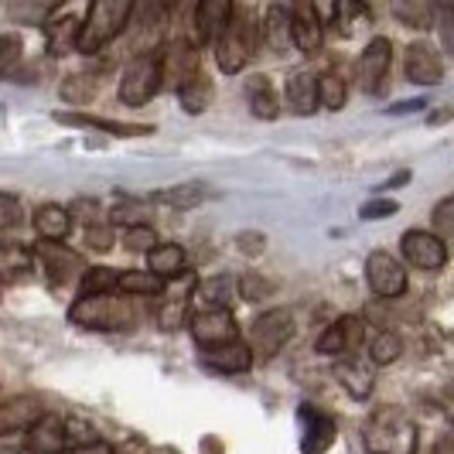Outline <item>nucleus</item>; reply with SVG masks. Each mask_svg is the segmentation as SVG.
I'll use <instances>...</instances> for the list:
<instances>
[{"mask_svg":"<svg viewBox=\"0 0 454 454\" xmlns=\"http://www.w3.org/2000/svg\"><path fill=\"white\" fill-rule=\"evenodd\" d=\"M134 11L137 0H92L86 18L79 24L75 48L86 55H96L99 48H106L114 38L123 35V27L134 21Z\"/></svg>","mask_w":454,"mask_h":454,"instance_id":"nucleus-1","label":"nucleus"},{"mask_svg":"<svg viewBox=\"0 0 454 454\" xmlns=\"http://www.w3.org/2000/svg\"><path fill=\"white\" fill-rule=\"evenodd\" d=\"M420 434L400 407H376L365 420V448L372 454H417Z\"/></svg>","mask_w":454,"mask_h":454,"instance_id":"nucleus-2","label":"nucleus"},{"mask_svg":"<svg viewBox=\"0 0 454 454\" xmlns=\"http://www.w3.org/2000/svg\"><path fill=\"white\" fill-rule=\"evenodd\" d=\"M215 45V62L226 75H236L239 68L253 59V51L260 45V21L250 7H236L229 18L226 31L212 42Z\"/></svg>","mask_w":454,"mask_h":454,"instance_id":"nucleus-3","label":"nucleus"},{"mask_svg":"<svg viewBox=\"0 0 454 454\" xmlns=\"http://www.w3.org/2000/svg\"><path fill=\"white\" fill-rule=\"evenodd\" d=\"M68 321L90 332H123L134 321V304L127 301V294H82L72 308H68Z\"/></svg>","mask_w":454,"mask_h":454,"instance_id":"nucleus-4","label":"nucleus"},{"mask_svg":"<svg viewBox=\"0 0 454 454\" xmlns=\"http://www.w3.org/2000/svg\"><path fill=\"white\" fill-rule=\"evenodd\" d=\"M160 82V59L158 51H140L130 66L123 68V79H120V103L123 106H144L151 103Z\"/></svg>","mask_w":454,"mask_h":454,"instance_id":"nucleus-5","label":"nucleus"},{"mask_svg":"<svg viewBox=\"0 0 454 454\" xmlns=\"http://www.w3.org/2000/svg\"><path fill=\"white\" fill-rule=\"evenodd\" d=\"M294 339V315L291 308H270L263 315L253 318L250 328V348H253V359H273L287 341Z\"/></svg>","mask_w":454,"mask_h":454,"instance_id":"nucleus-6","label":"nucleus"},{"mask_svg":"<svg viewBox=\"0 0 454 454\" xmlns=\"http://www.w3.org/2000/svg\"><path fill=\"white\" fill-rule=\"evenodd\" d=\"M365 284L383 301H396L407 294V270L403 263L387 250H372L365 256Z\"/></svg>","mask_w":454,"mask_h":454,"instance_id":"nucleus-7","label":"nucleus"},{"mask_svg":"<svg viewBox=\"0 0 454 454\" xmlns=\"http://www.w3.org/2000/svg\"><path fill=\"white\" fill-rule=\"evenodd\" d=\"M188 332L199 348H215V345L239 339V325L229 308H205V311L188 315Z\"/></svg>","mask_w":454,"mask_h":454,"instance_id":"nucleus-8","label":"nucleus"},{"mask_svg":"<svg viewBox=\"0 0 454 454\" xmlns=\"http://www.w3.org/2000/svg\"><path fill=\"white\" fill-rule=\"evenodd\" d=\"M400 250H403V260H407L410 267H417V270L437 273L448 263V243L437 232H427V229H410V232H403Z\"/></svg>","mask_w":454,"mask_h":454,"instance_id":"nucleus-9","label":"nucleus"},{"mask_svg":"<svg viewBox=\"0 0 454 454\" xmlns=\"http://www.w3.org/2000/svg\"><path fill=\"white\" fill-rule=\"evenodd\" d=\"M389 66H393V42H389V38H372V42L363 48L359 62H356V79H359L363 92L380 96V92L387 90Z\"/></svg>","mask_w":454,"mask_h":454,"instance_id":"nucleus-10","label":"nucleus"},{"mask_svg":"<svg viewBox=\"0 0 454 454\" xmlns=\"http://www.w3.org/2000/svg\"><path fill=\"white\" fill-rule=\"evenodd\" d=\"M287 21H291V45L301 48L304 55H315L321 42H325V24H321L318 4L315 0H291Z\"/></svg>","mask_w":454,"mask_h":454,"instance_id":"nucleus-11","label":"nucleus"},{"mask_svg":"<svg viewBox=\"0 0 454 454\" xmlns=\"http://www.w3.org/2000/svg\"><path fill=\"white\" fill-rule=\"evenodd\" d=\"M24 451L27 454H66L68 451V427L62 417L42 413L27 431H24Z\"/></svg>","mask_w":454,"mask_h":454,"instance_id":"nucleus-12","label":"nucleus"},{"mask_svg":"<svg viewBox=\"0 0 454 454\" xmlns=\"http://www.w3.org/2000/svg\"><path fill=\"white\" fill-rule=\"evenodd\" d=\"M359 345H365V321L352 318V315L332 321L315 341V348L321 356H352Z\"/></svg>","mask_w":454,"mask_h":454,"instance_id":"nucleus-13","label":"nucleus"},{"mask_svg":"<svg viewBox=\"0 0 454 454\" xmlns=\"http://www.w3.org/2000/svg\"><path fill=\"white\" fill-rule=\"evenodd\" d=\"M403 72L413 86H437L444 82V59L427 42H413L403 51Z\"/></svg>","mask_w":454,"mask_h":454,"instance_id":"nucleus-14","label":"nucleus"},{"mask_svg":"<svg viewBox=\"0 0 454 454\" xmlns=\"http://www.w3.org/2000/svg\"><path fill=\"white\" fill-rule=\"evenodd\" d=\"M297 420H301V454H325L335 444V420L325 410L304 403L297 410Z\"/></svg>","mask_w":454,"mask_h":454,"instance_id":"nucleus-15","label":"nucleus"},{"mask_svg":"<svg viewBox=\"0 0 454 454\" xmlns=\"http://www.w3.org/2000/svg\"><path fill=\"white\" fill-rule=\"evenodd\" d=\"M35 256H38V263H42V270L45 277L55 284V287H62L68 284L75 273L82 270V260L75 256L72 250H66L62 243H48V239H38V247H35Z\"/></svg>","mask_w":454,"mask_h":454,"instance_id":"nucleus-16","label":"nucleus"},{"mask_svg":"<svg viewBox=\"0 0 454 454\" xmlns=\"http://www.w3.org/2000/svg\"><path fill=\"white\" fill-rule=\"evenodd\" d=\"M202 365L223 372V376H243L253 369V348L247 341H226V345H215V348H202Z\"/></svg>","mask_w":454,"mask_h":454,"instance_id":"nucleus-17","label":"nucleus"},{"mask_svg":"<svg viewBox=\"0 0 454 454\" xmlns=\"http://www.w3.org/2000/svg\"><path fill=\"white\" fill-rule=\"evenodd\" d=\"M160 59V82L164 86H182L188 75H195L199 72V55H195V48L188 45V42H171V45L158 51Z\"/></svg>","mask_w":454,"mask_h":454,"instance_id":"nucleus-18","label":"nucleus"},{"mask_svg":"<svg viewBox=\"0 0 454 454\" xmlns=\"http://www.w3.org/2000/svg\"><path fill=\"white\" fill-rule=\"evenodd\" d=\"M42 413H45V403H42L38 396H11V400H0V437L27 431Z\"/></svg>","mask_w":454,"mask_h":454,"instance_id":"nucleus-19","label":"nucleus"},{"mask_svg":"<svg viewBox=\"0 0 454 454\" xmlns=\"http://www.w3.org/2000/svg\"><path fill=\"white\" fill-rule=\"evenodd\" d=\"M232 11H236V0H199L195 4V35H199V42L212 45L226 31Z\"/></svg>","mask_w":454,"mask_h":454,"instance_id":"nucleus-20","label":"nucleus"},{"mask_svg":"<svg viewBox=\"0 0 454 454\" xmlns=\"http://www.w3.org/2000/svg\"><path fill=\"white\" fill-rule=\"evenodd\" d=\"M55 120L66 123V127H86V130H99V134H114V137L154 134L151 123H120V120H106V116H90V114H55Z\"/></svg>","mask_w":454,"mask_h":454,"instance_id":"nucleus-21","label":"nucleus"},{"mask_svg":"<svg viewBox=\"0 0 454 454\" xmlns=\"http://www.w3.org/2000/svg\"><path fill=\"white\" fill-rule=\"evenodd\" d=\"M144 256H147V270L160 277L164 284H171V280L188 273V253L178 243H154Z\"/></svg>","mask_w":454,"mask_h":454,"instance_id":"nucleus-22","label":"nucleus"},{"mask_svg":"<svg viewBox=\"0 0 454 454\" xmlns=\"http://www.w3.org/2000/svg\"><path fill=\"white\" fill-rule=\"evenodd\" d=\"M287 106H291V114L297 116H311L318 110V75L315 72H294L291 79H287Z\"/></svg>","mask_w":454,"mask_h":454,"instance_id":"nucleus-23","label":"nucleus"},{"mask_svg":"<svg viewBox=\"0 0 454 454\" xmlns=\"http://www.w3.org/2000/svg\"><path fill=\"white\" fill-rule=\"evenodd\" d=\"M332 372H335V380L345 387V393H348L352 400H365V396L372 393L376 376H372V369H369L363 359H356V356H341V363L335 365Z\"/></svg>","mask_w":454,"mask_h":454,"instance_id":"nucleus-24","label":"nucleus"},{"mask_svg":"<svg viewBox=\"0 0 454 454\" xmlns=\"http://www.w3.org/2000/svg\"><path fill=\"white\" fill-rule=\"evenodd\" d=\"M232 297H236V277H229V273H215L208 280H199L195 291H192V301H195L199 311H205V308H229Z\"/></svg>","mask_w":454,"mask_h":454,"instance_id":"nucleus-25","label":"nucleus"},{"mask_svg":"<svg viewBox=\"0 0 454 454\" xmlns=\"http://www.w3.org/2000/svg\"><path fill=\"white\" fill-rule=\"evenodd\" d=\"M35 232L42 236V239H48V243H62L68 236V229H72V215H68L66 205L59 202H45L35 208Z\"/></svg>","mask_w":454,"mask_h":454,"instance_id":"nucleus-26","label":"nucleus"},{"mask_svg":"<svg viewBox=\"0 0 454 454\" xmlns=\"http://www.w3.org/2000/svg\"><path fill=\"white\" fill-rule=\"evenodd\" d=\"M212 192L205 188L202 182H182V184H171V188H160L151 195V202L168 205V208H178V212H192L208 199Z\"/></svg>","mask_w":454,"mask_h":454,"instance_id":"nucleus-27","label":"nucleus"},{"mask_svg":"<svg viewBox=\"0 0 454 454\" xmlns=\"http://www.w3.org/2000/svg\"><path fill=\"white\" fill-rule=\"evenodd\" d=\"M212 79L205 75L202 68L195 72V75H188L182 86H178V103H182V110L184 114H192V116H199L208 110V103H212Z\"/></svg>","mask_w":454,"mask_h":454,"instance_id":"nucleus-28","label":"nucleus"},{"mask_svg":"<svg viewBox=\"0 0 454 454\" xmlns=\"http://www.w3.org/2000/svg\"><path fill=\"white\" fill-rule=\"evenodd\" d=\"M99 82H103V75L96 72V68H82V72H72L62 79V86H59V96L72 103V106H82V103H90L92 96L99 92Z\"/></svg>","mask_w":454,"mask_h":454,"instance_id":"nucleus-29","label":"nucleus"},{"mask_svg":"<svg viewBox=\"0 0 454 454\" xmlns=\"http://www.w3.org/2000/svg\"><path fill=\"white\" fill-rule=\"evenodd\" d=\"M260 38L273 51H287L291 48V21H287V7L284 4H270L267 7V18L260 21Z\"/></svg>","mask_w":454,"mask_h":454,"instance_id":"nucleus-30","label":"nucleus"},{"mask_svg":"<svg viewBox=\"0 0 454 454\" xmlns=\"http://www.w3.org/2000/svg\"><path fill=\"white\" fill-rule=\"evenodd\" d=\"M365 24H372V7L365 0H335V27L341 38H352Z\"/></svg>","mask_w":454,"mask_h":454,"instance_id":"nucleus-31","label":"nucleus"},{"mask_svg":"<svg viewBox=\"0 0 454 454\" xmlns=\"http://www.w3.org/2000/svg\"><path fill=\"white\" fill-rule=\"evenodd\" d=\"M247 99H250V114L256 120H273L280 114V99L273 92L270 79H263V75H253L247 82Z\"/></svg>","mask_w":454,"mask_h":454,"instance_id":"nucleus-32","label":"nucleus"},{"mask_svg":"<svg viewBox=\"0 0 454 454\" xmlns=\"http://www.w3.org/2000/svg\"><path fill=\"white\" fill-rule=\"evenodd\" d=\"M168 291V284L154 277L151 270H127L116 273V294H140V297H160Z\"/></svg>","mask_w":454,"mask_h":454,"instance_id":"nucleus-33","label":"nucleus"},{"mask_svg":"<svg viewBox=\"0 0 454 454\" xmlns=\"http://www.w3.org/2000/svg\"><path fill=\"white\" fill-rule=\"evenodd\" d=\"M396 21L413 27V31H431L434 24V0H396L393 4Z\"/></svg>","mask_w":454,"mask_h":454,"instance_id":"nucleus-34","label":"nucleus"},{"mask_svg":"<svg viewBox=\"0 0 454 454\" xmlns=\"http://www.w3.org/2000/svg\"><path fill=\"white\" fill-rule=\"evenodd\" d=\"M79 24L75 18H51L45 24V35H48V48L51 55H66L75 48V38H79Z\"/></svg>","mask_w":454,"mask_h":454,"instance_id":"nucleus-35","label":"nucleus"},{"mask_svg":"<svg viewBox=\"0 0 454 454\" xmlns=\"http://www.w3.org/2000/svg\"><path fill=\"white\" fill-rule=\"evenodd\" d=\"M400 352H403V341H400L396 332H389V328L372 332V341H369V363L372 365L396 363V359H400Z\"/></svg>","mask_w":454,"mask_h":454,"instance_id":"nucleus-36","label":"nucleus"},{"mask_svg":"<svg viewBox=\"0 0 454 454\" xmlns=\"http://www.w3.org/2000/svg\"><path fill=\"white\" fill-rule=\"evenodd\" d=\"M345 103H348V86H345V79L335 75V72L318 75V106H325V110H341Z\"/></svg>","mask_w":454,"mask_h":454,"instance_id":"nucleus-37","label":"nucleus"},{"mask_svg":"<svg viewBox=\"0 0 454 454\" xmlns=\"http://www.w3.org/2000/svg\"><path fill=\"white\" fill-rule=\"evenodd\" d=\"M110 226L130 229V226H151V208L140 202H120L110 208Z\"/></svg>","mask_w":454,"mask_h":454,"instance_id":"nucleus-38","label":"nucleus"},{"mask_svg":"<svg viewBox=\"0 0 454 454\" xmlns=\"http://www.w3.org/2000/svg\"><path fill=\"white\" fill-rule=\"evenodd\" d=\"M116 273L110 267H90L82 273V294H106V291H116Z\"/></svg>","mask_w":454,"mask_h":454,"instance_id":"nucleus-39","label":"nucleus"},{"mask_svg":"<svg viewBox=\"0 0 454 454\" xmlns=\"http://www.w3.org/2000/svg\"><path fill=\"white\" fill-rule=\"evenodd\" d=\"M82 239H86V247L92 253H110L114 250V226L110 223H86L82 229Z\"/></svg>","mask_w":454,"mask_h":454,"instance_id":"nucleus-40","label":"nucleus"},{"mask_svg":"<svg viewBox=\"0 0 454 454\" xmlns=\"http://www.w3.org/2000/svg\"><path fill=\"white\" fill-rule=\"evenodd\" d=\"M236 291H239V297H243V301L256 304V301H263V297L273 294V280H267V277H256V273H247V277H239V280H236Z\"/></svg>","mask_w":454,"mask_h":454,"instance_id":"nucleus-41","label":"nucleus"},{"mask_svg":"<svg viewBox=\"0 0 454 454\" xmlns=\"http://www.w3.org/2000/svg\"><path fill=\"white\" fill-rule=\"evenodd\" d=\"M154 243H160L158 232H154V226H130L123 229V247L130 253H147Z\"/></svg>","mask_w":454,"mask_h":454,"instance_id":"nucleus-42","label":"nucleus"},{"mask_svg":"<svg viewBox=\"0 0 454 454\" xmlns=\"http://www.w3.org/2000/svg\"><path fill=\"white\" fill-rule=\"evenodd\" d=\"M24 42L21 35H0V75H7L11 68L21 62Z\"/></svg>","mask_w":454,"mask_h":454,"instance_id":"nucleus-43","label":"nucleus"},{"mask_svg":"<svg viewBox=\"0 0 454 454\" xmlns=\"http://www.w3.org/2000/svg\"><path fill=\"white\" fill-rule=\"evenodd\" d=\"M59 4H62V0H18L14 14H21L24 21H45Z\"/></svg>","mask_w":454,"mask_h":454,"instance_id":"nucleus-44","label":"nucleus"},{"mask_svg":"<svg viewBox=\"0 0 454 454\" xmlns=\"http://www.w3.org/2000/svg\"><path fill=\"white\" fill-rule=\"evenodd\" d=\"M24 212H21V202L14 199V195H7V192H0V232H7V229L21 226Z\"/></svg>","mask_w":454,"mask_h":454,"instance_id":"nucleus-45","label":"nucleus"},{"mask_svg":"<svg viewBox=\"0 0 454 454\" xmlns=\"http://www.w3.org/2000/svg\"><path fill=\"white\" fill-rule=\"evenodd\" d=\"M188 318V308H184V301H171V304H164L158 311V325L164 332H175V328H182V321Z\"/></svg>","mask_w":454,"mask_h":454,"instance_id":"nucleus-46","label":"nucleus"},{"mask_svg":"<svg viewBox=\"0 0 454 454\" xmlns=\"http://www.w3.org/2000/svg\"><path fill=\"white\" fill-rule=\"evenodd\" d=\"M27 253L14 243H0V270H27Z\"/></svg>","mask_w":454,"mask_h":454,"instance_id":"nucleus-47","label":"nucleus"},{"mask_svg":"<svg viewBox=\"0 0 454 454\" xmlns=\"http://www.w3.org/2000/svg\"><path fill=\"white\" fill-rule=\"evenodd\" d=\"M434 232L444 239L454 232V199H444V202L434 208Z\"/></svg>","mask_w":454,"mask_h":454,"instance_id":"nucleus-48","label":"nucleus"},{"mask_svg":"<svg viewBox=\"0 0 454 454\" xmlns=\"http://www.w3.org/2000/svg\"><path fill=\"white\" fill-rule=\"evenodd\" d=\"M396 208H400V205L389 202V199H372V202H365L363 208H359V215H363V219H389V215H396Z\"/></svg>","mask_w":454,"mask_h":454,"instance_id":"nucleus-49","label":"nucleus"},{"mask_svg":"<svg viewBox=\"0 0 454 454\" xmlns=\"http://www.w3.org/2000/svg\"><path fill=\"white\" fill-rule=\"evenodd\" d=\"M236 243H239V250L250 253V256L267 250V236H263V232H239V236H236Z\"/></svg>","mask_w":454,"mask_h":454,"instance_id":"nucleus-50","label":"nucleus"},{"mask_svg":"<svg viewBox=\"0 0 454 454\" xmlns=\"http://www.w3.org/2000/svg\"><path fill=\"white\" fill-rule=\"evenodd\" d=\"M427 106V99H410V103H389L387 114L389 116H403V114H417V110H424Z\"/></svg>","mask_w":454,"mask_h":454,"instance_id":"nucleus-51","label":"nucleus"},{"mask_svg":"<svg viewBox=\"0 0 454 454\" xmlns=\"http://www.w3.org/2000/svg\"><path fill=\"white\" fill-rule=\"evenodd\" d=\"M66 454H114V448L106 441H90V444H79V448H72Z\"/></svg>","mask_w":454,"mask_h":454,"instance_id":"nucleus-52","label":"nucleus"},{"mask_svg":"<svg viewBox=\"0 0 454 454\" xmlns=\"http://www.w3.org/2000/svg\"><path fill=\"white\" fill-rule=\"evenodd\" d=\"M403 184H410V171H400V175H393L383 188H403Z\"/></svg>","mask_w":454,"mask_h":454,"instance_id":"nucleus-53","label":"nucleus"},{"mask_svg":"<svg viewBox=\"0 0 454 454\" xmlns=\"http://www.w3.org/2000/svg\"><path fill=\"white\" fill-rule=\"evenodd\" d=\"M434 454H451V437H441L437 448H434Z\"/></svg>","mask_w":454,"mask_h":454,"instance_id":"nucleus-54","label":"nucleus"},{"mask_svg":"<svg viewBox=\"0 0 454 454\" xmlns=\"http://www.w3.org/2000/svg\"><path fill=\"white\" fill-rule=\"evenodd\" d=\"M0 454H21V451H11V448H0Z\"/></svg>","mask_w":454,"mask_h":454,"instance_id":"nucleus-55","label":"nucleus"}]
</instances>
